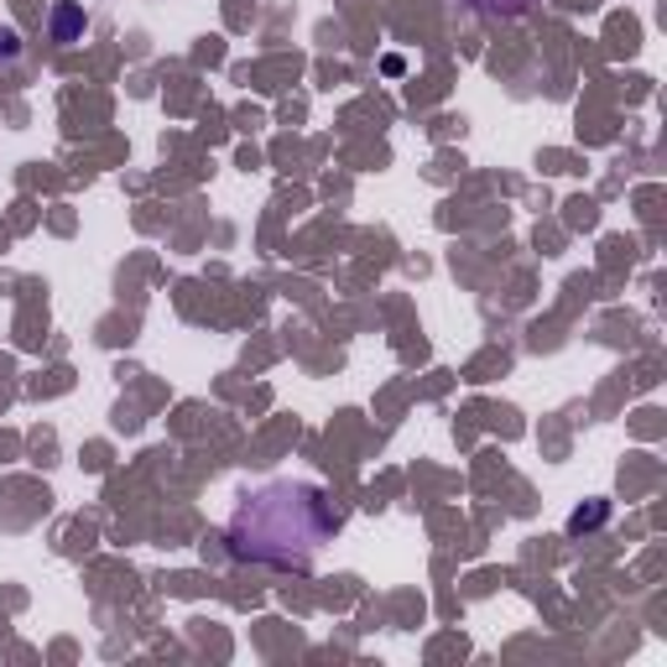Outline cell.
<instances>
[{"instance_id": "6da1fadb", "label": "cell", "mask_w": 667, "mask_h": 667, "mask_svg": "<svg viewBox=\"0 0 667 667\" xmlns=\"http://www.w3.org/2000/svg\"><path fill=\"white\" fill-rule=\"evenodd\" d=\"M329 496L308 480H272L251 490L235 506V517L224 527L230 558L241 563H272V569H308L318 548L334 538Z\"/></svg>"}, {"instance_id": "7a4b0ae2", "label": "cell", "mask_w": 667, "mask_h": 667, "mask_svg": "<svg viewBox=\"0 0 667 667\" xmlns=\"http://www.w3.org/2000/svg\"><path fill=\"white\" fill-rule=\"evenodd\" d=\"M84 32H89L84 6H78V0H57V6H53V42H57V47H78Z\"/></svg>"}, {"instance_id": "3957f363", "label": "cell", "mask_w": 667, "mask_h": 667, "mask_svg": "<svg viewBox=\"0 0 667 667\" xmlns=\"http://www.w3.org/2000/svg\"><path fill=\"white\" fill-rule=\"evenodd\" d=\"M469 11H480V17H521L532 0H464Z\"/></svg>"}, {"instance_id": "277c9868", "label": "cell", "mask_w": 667, "mask_h": 667, "mask_svg": "<svg viewBox=\"0 0 667 667\" xmlns=\"http://www.w3.org/2000/svg\"><path fill=\"white\" fill-rule=\"evenodd\" d=\"M605 517H611V506H605V500H594V506H584V511L569 517V532H590V527H600Z\"/></svg>"}, {"instance_id": "5b68a950", "label": "cell", "mask_w": 667, "mask_h": 667, "mask_svg": "<svg viewBox=\"0 0 667 667\" xmlns=\"http://www.w3.org/2000/svg\"><path fill=\"white\" fill-rule=\"evenodd\" d=\"M21 57V38H17V27H0V63H17Z\"/></svg>"}]
</instances>
